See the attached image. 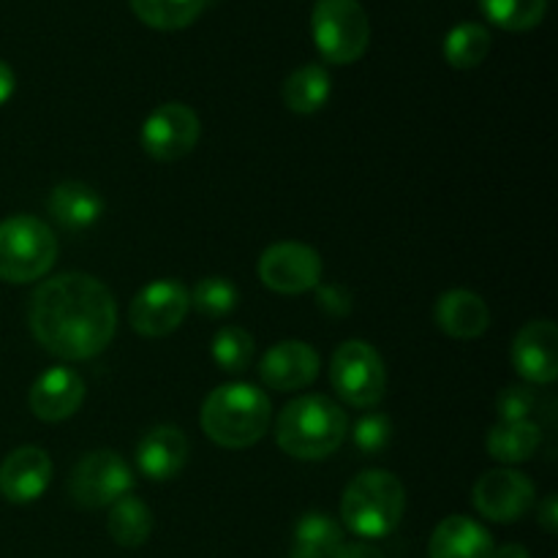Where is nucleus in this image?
Wrapping results in <instances>:
<instances>
[{"label": "nucleus", "mask_w": 558, "mask_h": 558, "mask_svg": "<svg viewBox=\"0 0 558 558\" xmlns=\"http://www.w3.org/2000/svg\"><path fill=\"white\" fill-rule=\"evenodd\" d=\"M31 332L49 354L60 360H90L114 338L118 308L98 278L63 272L33 292L27 311Z\"/></svg>", "instance_id": "obj_1"}, {"label": "nucleus", "mask_w": 558, "mask_h": 558, "mask_svg": "<svg viewBox=\"0 0 558 558\" xmlns=\"http://www.w3.org/2000/svg\"><path fill=\"white\" fill-rule=\"evenodd\" d=\"M270 398L243 381L221 385L202 403V430L229 450L256 445L270 428Z\"/></svg>", "instance_id": "obj_2"}, {"label": "nucleus", "mask_w": 558, "mask_h": 558, "mask_svg": "<svg viewBox=\"0 0 558 558\" xmlns=\"http://www.w3.org/2000/svg\"><path fill=\"white\" fill-rule=\"evenodd\" d=\"M276 439L287 456L319 461L332 456L347 439V414L325 396H300L278 414Z\"/></svg>", "instance_id": "obj_3"}, {"label": "nucleus", "mask_w": 558, "mask_h": 558, "mask_svg": "<svg viewBox=\"0 0 558 558\" xmlns=\"http://www.w3.org/2000/svg\"><path fill=\"white\" fill-rule=\"evenodd\" d=\"M403 510L407 490L401 480L381 469L357 474L341 499L343 526L363 539H379L396 532Z\"/></svg>", "instance_id": "obj_4"}, {"label": "nucleus", "mask_w": 558, "mask_h": 558, "mask_svg": "<svg viewBox=\"0 0 558 558\" xmlns=\"http://www.w3.org/2000/svg\"><path fill=\"white\" fill-rule=\"evenodd\" d=\"M58 259V238L36 216L0 221V281L31 283L47 276Z\"/></svg>", "instance_id": "obj_5"}, {"label": "nucleus", "mask_w": 558, "mask_h": 558, "mask_svg": "<svg viewBox=\"0 0 558 558\" xmlns=\"http://www.w3.org/2000/svg\"><path fill=\"white\" fill-rule=\"evenodd\" d=\"M311 33L327 63L349 65L368 49L371 22L360 0H316Z\"/></svg>", "instance_id": "obj_6"}, {"label": "nucleus", "mask_w": 558, "mask_h": 558, "mask_svg": "<svg viewBox=\"0 0 558 558\" xmlns=\"http://www.w3.org/2000/svg\"><path fill=\"white\" fill-rule=\"evenodd\" d=\"M330 379L338 396L357 409H371L385 398L387 371L379 352L365 341H347L336 349Z\"/></svg>", "instance_id": "obj_7"}, {"label": "nucleus", "mask_w": 558, "mask_h": 558, "mask_svg": "<svg viewBox=\"0 0 558 558\" xmlns=\"http://www.w3.org/2000/svg\"><path fill=\"white\" fill-rule=\"evenodd\" d=\"M134 488V472L112 450L87 452L69 477V496L85 510L112 507Z\"/></svg>", "instance_id": "obj_8"}, {"label": "nucleus", "mask_w": 558, "mask_h": 558, "mask_svg": "<svg viewBox=\"0 0 558 558\" xmlns=\"http://www.w3.org/2000/svg\"><path fill=\"white\" fill-rule=\"evenodd\" d=\"M140 140L156 161H180L199 142V118L185 104H161L142 123Z\"/></svg>", "instance_id": "obj_9"}, {"label": "nucleus", "mask_w": 558, "mask_h": 558, "mask_svg": "<svg viewBox=\"0 0 558 558\" xmlns=\"http://www.w3.org/2000/svg\"><path fill=\"white\" fill-rule=\"evenodd\" d=\"M189 305L191 294L183 283L174 281V278L153 281L147 283V287L136 294L134 303H131V327H134L140 336L163 338L183 325L185 314H189Z\"/></svg>", "instance_id": "obj_10"}, {"label": "nucleus", "mask_w": 558, "mask_h": 558, "mask_svg": "<svg viewBox=\"0 0 558 558\" xmlns=\"http://www.w3.org/2000/svg\"><path fill=\"white\" fill-rule=\"evenodd\" d=\"M259 278L278 294H303L322 281V256L303 243H276L262 254Z\"/></svg>", "instance_id": "obj_11"}, {"label": "nucleus", "mask_w": 558, "mask_h": 558, "mask_svg": "<svg viewBox=\"0 0 558 558\" xmlns=\"http://www.w3.org/2000/svg\"><path fill=\"white\" fill-rule=\"evenodd\" d=\"M477 512L488 521L512 523L526 515L534 505V485L515 469H494L477 480L472 490Z\"/></svg>", "instance_id": "obj_12"}, {"label": "nucleus", "mask_w": 558, "mask_h": 558, "mask_svg": "<svg viewBox=\"0 0 558 558\" xmlns=\"http://www.w3.org/2000/svg\"><path fill=\"white\" fill-rule=\"evenodd\" d=\"M512 365L532 385H550L558 376V330L554 322L537 319L518 330Z\"/></svg>", "instance_id": "obj_13"}, {"label": "nucleus", "mask_w": 558, "mask_h": 558, "mask_svg": "<svg viewBox=\"0 0 558 558\" xmlns=\"http://www.w3.org/2000/svg\"><path fill=\"white\" fill-rule=\"evenodd\" d=\"M52 461L41 447H20L0 463V496L11 505H31L47 494Z\"/></svg>", "instance_id": "obj_14"}, {"label": "nucleus", "mask_w": 558, "mask_h": 558, "mask_svg": "<svg viewBox=\"0 0 558 558\" xmlns=\"http://www.w3.org/2000/svg\"><path fill=\"white\" fill-rule=\"evenodd\" d=\"M259 374L270 390H303L319 376V354L305 341H283L262 357Z\"/></svg>", "instance_id": "obj_15"}, {"label": "nucleus", "mask_w": 558, "mask_h": 558, "mask_svg": "<svg viewBox=\"0 0 558 558\" xmlns=\"http://www.w3.org/2000/svg\"><path fill=\"white\" fill-rule=\"evenodd\" d=\"M85 401V381L71 368H49L33 381L31 412L44 423L69 420Z\"/></svg>", "instance_id": "obj_16"}, {"label": "nucleus", "mask_w": 558, "mask_h": 558, "mask_svg": "<svg viewBox=\"0 0 558 558\" xmlns=\"http://www.w3.org/2000/svg\"><path fill=\"white\" fill-rule=\"evenodd\" d=\"M185 463H189V439L174 425H156L142 436L136 447V466L156 483L178 477Z\"/></svg>", "instance_id": "obj_17"}, {"label": "nucleus", "mask_w": 558, "mask_h": 558, "mask_svg": "<svg viewBox=\"0 0 558 558\" xmlns=\"http://www.w3.org/2000/svg\"><path fill=\"white\" fill-rule=\"evenodd\" d=\"M496 545L485 526L466 515H452L436 526L428 558H490Z\"/></svg>", "instance_id": "obj_18"}, {"label": "nucleus", "mask_w": 558, "mask_h": 558, "mask_svg": "<svg viewBox=\"0 0 558 558\" xmlns=\"http://www.w3.org/2000/svg\"><path fill=\"white\" fill-rule=\"evenodd\" d=\"M47 210L58 227L65 232H82V229L93 227L104 213V199L96 189L80 180H65V183L54 185L49 194Z\"/></svg>", "instance_id": "obj_19"}, {"label": "nucleus", "mask_w": 558, "mask_h": 558, "mask_svg": "<svg viewBox=\"0 0 558 558\" xmlns=\"http://www.w3.org/2000/svg\"><path fill=\"white\" fill-rule=\"evenodd\" d=\"M436 325L450 338H480L490 325V311L480 294L469 289H452L445 292L436 303Z\"/></svg>", "instance_id": "obj_20"}, {"label": "nucleus", "mask_w": 558, "mask_h": 558, "mask_svg": "<svg viewBox=\"0 0 558 558\" xmlns=\"http://www.w3.org/2000/svg\"><path fill=\"white\" fill-rule=\"evenodd\" d=\"M343 532L325 512H308L298 521L289 558H332L341 548Z\"/></svg>", "instance_id": "obj_21"}, {"label": "nucleus", "mask_w": 558, "mask_h": 558, "mask_svg": "<svg viewBox=\"0 0 558 558\" xmlns=\"http://www.w3.org/2000/svg\"><path fill=\"white\" fill-rule=\"evenodd\" d=\"M543 445V428L539 423H499L488 430V447L490 456L501 463H523L534 456Z\"/></svg>", "instance_id": "obj_22"}, {"label": "nucleus", "mask_w": 558, "mask_h": 558, "mask_svg": "<svg viewBox=\"0 0 558 558\" xmlns=\"http://www.w3.org/2000/svg\"><path fill=\"white\" fill-rule=\"evenodd\" d=\"M330 90L332 82L327 69L311 63L289 74V80L283 82V101H287V107L292 112L314 114L325 107L327 98H330Z\"/></svg>", "instance_id": "obj_23"}, {"label": "nucleus", "mask_w": 558, "mask_h": 558, "mask_svg": "<svg viewBox=\"0 0 558 558\" xmlns=\"http://www.w3.org/2000/svg\"><path fill=\"white\" fill-rule=\"evenodd\" d=\"M109 537L120 545V548H140L150 539L153 532V512L150 507L134 494L123 496L109 510Z\"/></svg>", "instance_id": "obj_24"}, {"label": "nucleus", "mask_w": 558, "mask_h": 558, "mask_svg": "<svg viewBox=\"0 0 558 558\" xmlns=\"http://www.w3.org/2000/svg\"><path fill=\"white\" fill-rule=\"evenodd\" d=\"M136 20L156 31H183L207 9V0H129Z\"/></svg>", "instance_id": "obj_25"}, {"label": "nucleus", "mask_w": 558, "mask_h": 558, "mask_svg": "<svg viewBox=\"0 0 558 558\" xmlns=\"http://www.w3.org/2000/svg\"><path fill=\"white\" fill-rule=\"evenodd\" d=\"M490 33L477 22H461L445 38V60L452 69H477L490 52Z\"/></svg>", "instance_id": "obj_26"}, {"label": "nucleus", "mask_w": 558, "mask_h": 558, "mask_svg": "<svg viewBox=\"0 0 558 558\" xmlns=\"http://www.w3.org/2000/svg\"><path fill=\"white\" fill-rule=\"evenodd\" d=\"M480 9L501 31L526 33L545 20L548 0H480Z\"/></svg>", "instance_id": "obj_27"}, {"label": "nucleus", "mask_w": 558, "mask_h": 558, "mask_svg": "<svg viewBox=\"0 0 558 558\" xmlns=\"http://www.w3.org/2000/svg\"><path fill=\"white\" fill-rule=\"evenodd\" d=\"M213 360L227 374H243L254 360V338L243 327H221L213 338Z\"/></svg>", "instance_id": "obj_28"}, {"label": "nucleus", "mask_w": 558, "mask_h": 558, "mask_svg": "<svg viewBox=\"0 0 558 558\" xmlns=\"http://www.w3.org/2000/svg\"><path fill=\"white\" fill-rule=\"evenodd\" d=\"M238 303H240L238 287H234L229 278H221V276L202 278V281L194 287V292H191V305H194L199 314L213 316V319L232 314V311L238 308Z\"/></svg>", "instance_id": "obj_29"}, {"label": "nucleus", "mask_w": 558, "mask_h": 558, "mask_svg": "<svg viewBox=\"0 0 558 558\" xmlns=\"http://www.w3.org/2000/svg\"><path fill=\"white\" fill-rule=\"evenodd\" d=\"M539 396L526 385H510L496 396V414L501 423H534Z\"/></svg>", "instance_id": "obj_30"}, {"label": "nucleus", "mask_w": 558, "mask_h": 558, "mask_svg": "<svg viewBox=\"0 0 558 558\" xmlns=\"http://www.w3.org/2000/svg\"><path fill=\"white\" fill-rule=\"evenodd\" d=\"M390 439H392V423L390 417H385V414H365V417H360L357 423H354L352 441L363 456L368 458L379 456L381 450L390 447Z\"/></svg>", "instance_id": "obj_31"}, {"label": "nucleus", "mask_w": 558, "mask_h": 558, "mask_svg": "<svg viewBox=\"0 0 558 558\" xmlns=\"http://www.w3.org/2000/svg\"><path fill=\"white\" fill-rule=\"evenodd\" d=\"M316 305L330 316H347L352 311V294H349L347 287H336V283L322 287L319 283V289H316Z\"/></svg>", "instance_id": "obj_32"}, {"label": "nucleus", "mask_w": 558, "mask_h": 558, "mask_svg": "<svg viewBox=\"0 0 558 558\" xmlns=\"http://www.w3.org/2000/svg\"><path fill=\"white\" fill-rule=\"evenodd\" d=\"M332 558H385V554L368 543H341Z\"/></svg>", "instance_id": "obj_33"}, {"label": "nucleus", "mask_w": 558, "mask_h": 558, "mask_svg": "<svg viewBox=\"0 0 558 558\" xmlns=\"http://www.w3.org/2000/svg\"><path fill=\"white\" fill-rule=\"evenodd\" d=\"M537 515H539V523H543L545 532L556 534V529H558V505H556V496H548V499H545L543 505H539Z\"/></svg>", "instance_id": "obj_34"}, {"label": "nucleus", "mask_w": 558, "mask_h": 558, "mask_svg": "<svg viewBox=\"0 0 558 558\" xmlns=\"http://www.w3.org/2000/svg\"><path fill=\"white\" fill-rule=\"evenodd\" d=\"M14 87H16L14 71H11L9 63H3V60H0V107H3L11 96H14Z\"/></svg>", "instance_id": "obj_35"}, {"label": "nucleus", "mask_w": 558, "mask_h": 558, "mask_svg": "<svg viewBox=\"0 0 558 558\" xmlns=\"http://www.w3.org/2000/svg\"><path fill=\"white\" fill-rule=\"evenodd\" d=\"M490 558H529V550L523 548V545L510 543V545H501V548H496Z\"/></svg>", "instance_id": "obj_36"}]
</instances>
